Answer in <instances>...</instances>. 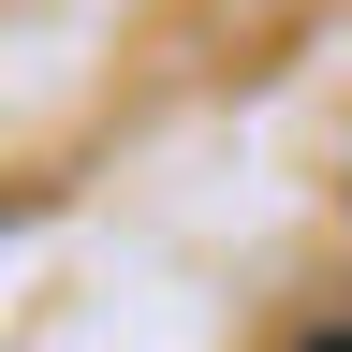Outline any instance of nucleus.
I'll use <instances>...</instances> for the list:
<instances>
[{
    "label": "nucleus",
    "mask_w": 352,
    "mask_h": 352,
    "mask_svg": "<svg viewBox=\"0 0 352 352\" xmlns=\"http://www.w3.org/2000/svg\"><path fill=\"white\" fill-rule=\"evenodd\" d=\"M294 352H352V323H308V338H294Z\"/></svg>",
    "instance_id": "obj_1"
}]
</instances>
